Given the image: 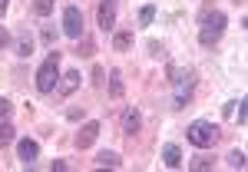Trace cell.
Masks as SVG:
<instances>
[{
    "label": "cell",
    "instance_id": "6da1fadb",
    "mask_svg": "<svg viewBox=\"0 0 248 172\" xmlns=\"http://www.w3.org/2000/svg\"><path fill=\"white\" fill-rule=\"evenodd\" d=\"M199 23H202V30H199V43H202V47H215V43L222 40V33H225V27H229V17H225L222 10L205 7L202 17H199Z\"/></svg>",
    "mask_w": 248,
    "mask_h": 172
},
{
    "label": "cell",
    "instance_id": "7a4b0ae2",
    "mask_svg": "<svg viewBox=\"0 0 248 172\" xmlns=\"http://www.w3.org/2000/svg\"><path fill=\"white\" fill-rule=\"evenodd\" d=\"M169 77L172 83H175V93H172V106L175 109H186L192 103V96H195V70H175V66H169Z\"/></svg>",
    "mask_w": 248,
    "mask_h": 172
},
{
    "label": "cell",
    "instance_id": "3957f363",
    "mask_svg": "<svg viewBox=\"0 0 248 172\" xmlns=\"http://www.w3.org/2000/svg\"><path fill=\"white\" fill-rule=\"evenodd\" d=\"M60 57H63V53L50 50V53H46V60L40 63L37 77H33V79H37V93L40 96H50L60 86Z\"/></svg>",
    "mask_w": 248,
    "mask_h": 172
},
{
    "label": "cell",
    "instance_id": "277c9868",
    "mask_svg": "<svg viewBox=\"0 0 248 172\" xmlns=\"http://www.w3.org/2000/svg\"><path fill=\"white\" fill-rule=\"evenodd\" d=\"M186 139H189L195 149H212L222 139V129L212 119H195V123H189V129H186Z\"/></svg>",
    "mask_w": 248,
    "mask_h": 172
},
{
    "label": "cell",
    "instance_id": "5b68a950",
    "mask_svg": "<svg viewBox=\"0 0 248 172\" xmlns=\"http://www.w3.org/2000/svg\"><path fill=\"white\" fill-rule=\"evenodd\" d=\"M63 37H70V40H79L83 37V10H79L77 3H70L66 10H63Z\"/></svg>",
    "mask_w": 248,
    "mask_h": 172
},
{
    "label": "cell",
    "instance_id": "8992f818",
    "mask_svg": "<svg viewBox=\"0 0 248 172\" xmlns=\"http://www.w3.org/2000/svg\"><path fill=\"white\" fill-rule=\"evenodd\" d=\"M99 129H103V126H99L96 119H86V123L79 126L77 139H73V142H77V149H79V153H83V149H90V146H93L96 139H99Z\"/></svg>",
    "mask_w": 248,
    "mask_h": 172
},
{
    "label": "cell",
    "instance_id": "52a82bcc",
    "mask_svg": "<svg viewBox=\"0 0 248 172\" xmlns=\"http://www.w3.org/2000/svg\"><path fill=\"white\" fill-rule=\"evenodd\" d=\"M96 20H99V30L103 33H113L116 30V0H103L99 10H96Z\"/></svg>",
    "mask_w": 248,
    "mask_h": 172
},
{
    "label": "cell",
    "instance_id": "ba28073f",
    "mask_svg": "<svg viewBox=\"0 0 248 172\" xmlns=\"http://www.w3.org/2000/svg\"><path fill=\"white\" fill-rule=\"evenodd\" d=\"M17 159L27 166V169H33V162L40 159V142L37 139H20L17 142Z\"/></svg>",
    "mask_w": 248,
    "mask_h": 172
},
{
    "label": "cell",
    "instance_id": "9c48e42d",
    "mask_svg": "<svg viewBox=\"0 0 248 172\" xmlns=\"http://www.w3.org/2000/svg\"><path fill=\"white\" fill-rule=\"evenodd\" d=\"M139 129H142V113H139L136 106H129V109L123 113V133H126V136H136Z\"/></svg>",
    "mask_w": 248,
    "mask_h": 172
},
{
    "label": "cell",
    "instance_id": "30bf717a",
    "mask_svg": "<svg viewBox=\"0 0 248 172\" xmlns=\"http://www.w3.org/2000/svg\"><path fill=\"white\" fill-rule=\"evenodd\" d=\"M79 70H66L63 77H60V86H57V93L60 96H70V93H77V86H79Z\"/></svg>",
    "mask_w": 248,
    "mask_h": 172
},
{
    "label": "cell",
    "instance_id": "8fae6325",
    "mask_svg": "<svg viewBox=\"0 0 248 172\" xmlns=\"http://www.w3.org/2000/svg\"><path fill=\"white\" fill-rule=\"evenodd\" d=\"M14 53H17L20 60H30V57H33V37H30L27 30H23V33L14 40Z\"/></svg>",
    "mask_w": 248,
    "mask_h": 172
},
{
    "label": "cell",
    "instance_id": "7c38bea8",
    "mask_svg": "<svg viewBox=\"0 0 248 172\" xmlns=\"http://www.w3.org/2000/svg\"><path fill=\"white\" fill-rule=\"evenodd\" d=\"M133 30H113V50L116 53H126V50H133Z\"/></svg>",
    "mask_w": 248,
    "mask_h": 172
},
{
    "label": "cell",
    "instance_id": "4fadbf2b",
    "mask_svg": "<svg viewBox=\"0 0 248 172\" xmlns=\"http://www.w3.org/2000/svg\"><path fill=\"white\" fill-rule=\"evenodd\" d=\"M162 162H166L169 169H179V166H182V149H179L175 142H166V146H162Z\"/></svg>",
    "mask_w": 248,
    "mask_h": 172
},
{
    "label": "cell",
    "instance_id": "5bb4252c",
    "mask_svg": "<svg viewBox=\"0 0 248 172\" xmlns=\"http://www.w3.org/2000/svg\"><path fill=\"white\" fill-rule=\"evenodd\" d=\"M126 83H123V70H109V99H123Z\"/></svg>",
    "mask_w": 248,
    "mask_h": 172
},
{
    "label": "cell",
    "instance_id": "9a60e30c",
    "mask_svg": "<svg viewBox=\"0 0 248 172\" xmlns=\"http://www.w3.org/2000/svg\"><path fill=\"white\" fill-rule=\"evenodd\" d=\"M96 166H99V169H119L123 159H119V153H113V149H103V153L96 156Z\"/></svg>",
    "mask_w": 248,
    "mask_h": 172
},
{
    "label": "cell",
    "instance_id": "2e32d148",
    "mask_svg": "<svg viewBox=\"0 0 248 172\" xmlns=\"http://www.w3.org/2000/svg\"><path fill=\"white\" fill-rule=\"evenodd\" d=\"M14 139H17V129L10 126V119H0V149H3V146H10Z\"/></svg>",
    "mask_w": 248,
    "mask_h": 172
},
{
    "label": "cell",
    "instance_id": "e0dca14e",
    "mask_svg": "<svg viewBox=\"0 0 248 172\" xmlns=\"http://www.w3.org/2000/svg\"><path fill=\"white\" fill-rule=\"evenodd\" d=\"M57 37H60L57 27H40V40H43V47H46V50H53V47H57Z\"/></svg>",
    "mask_w": 248,
    "mask_h": 172
},
{
    "label": "cell",
    "instance_id": "ac0fdd59",
    "mask_svg": "<svg viewBox=\"0 0 248 172\" xmlns=\"http://www.w3.org/2000/svg\"><path fill=\"white\" fill-rule=\"evenodd\" d=\"M212 166H215V159H209V156H192V162H189L192 172H209Z\"/></svg>",
    "mask_w": 248,
    "mask_h": 172
},
{
    "label": "cell",
    "instance_id": "d6986e66",
    "mask_svg": "<svg viewBox=\"0 0 248 172\" xmlns=\"http://www.w3.org/2000/svg\"><path fill=\"white\" fill-rule=\"evenodd\" d=\"M225 162H229L232 169H245V153H242V149H232V153L225 156Z\"/></svg>",
    "mask_w": 248,
    "mask_h": 172
},
{
    "label": "cell",
    "instance_id": "ffe728a7",
    "mask_svg": "<svg viewBox=\"0 0 248 172\" xmlns=\"http://www.w3.org/2000/svg\"><path fill=\"white\" fill-rule=\"evenodd\" d=\"M155 20V3H146L142 10H139V27H149Z\"/></svg>",
    "mask_w": 248,
    "mask_h": 172
},
{
    "label": "cell",
    "instance_id": "44dd1931",
    "mask_svg": "<svg viewBox=\"0 0 248 172\" xmlns=\"http://www.w3.org/2000/svg\"><path fill=\"white\" fill-rule=\"evenodd\" d=\"M33 14L37 17H50L53 14V0H33Z\"/></svg>",
    "mask_w": 248,
    "mask_h": 172
},
{
    "label": "cell",
    "instance_id": "7402d4cb",
    "mask_svg": "<svg viewBox=\"0 0 248 172\" xmlns=\"http://www.w3.org/2000/svg\"><path fill=\"white\" fill-rule=\"evenodd\" d=\"M149 57H153V60H162V57H166V43H159V40H149Z\"/></svg>",
    "mask_w": 248,
    "mask_h": 172
},
{
    "label": "cell",
    "instance_id": "603a6c76",
    "mask_svg": "<svg viewBox=\"0 0 248 172\" xmlns=\"http://www.w3.org/2000/svg\"><path fill=\"white\" fill-rule=\"evenodd\" d=\"M79 57H93V40L79 37Z\"/></svg>",
    "mask_w": 248,
    "mask_h": 172
},
{
    "label": "cell",
    "instance_id": "cb8c5ba5",
    "mask_svg": "<svg viewBox=\"0 0 248 172\" xmlns=\"http://www.w3.org/2000/svg\"><path fill=\"white\" fill-rule=\"evenodd\" d=\"M103 83H106V70L96 63V66H93V86H103Z\"/></svg>",
    "mask_w": 248,
    "mask_h": 172
},
{
    "label": "cell",
    "instance_id": "d4e9b609",
    "mask_svg": "<svg viewBox=\"0 0 248 172\" xmlns=\"http://www.w3.org/2000/svg\"><path fill=\"white\" fill-rule=\"evenodd\" d=\"M10 109H14V103L7 96H0V119H10Z\"/></svg>",
    "mask_w": 248,
    "mask_h": 172
},
{
    "label": "cell",
    "instance_id": "484cf974",
    "mask_svg": "<svg viewBox=\"0 0 248 172\" xmlns=\"http://www.w3.org/2000/svg\"><path fill=\"white\" fill-rule=\"evenodd\" d=\"M10 43H14L10 30H7V27H0V50H3V47H10Z\"/></svg>",
    "mask_w": 248,
    "mask_h": 172
},
{
    "label": "cell",
    "instance_id": "4316f807",
    "mask_svg": "<svg viewBox=\"0 0 248 172\" xmlns=\"http://www.w3.org/2000/svg\"><path fill=\"white\" fill-rule=\"evenodd\" d=\"M70 169V162L66 159H53V172H66Z\"/></svg>",
    "mask_w": 248,
    "mask_h": 172
},
{
    "label": "cell",
    "instance_id": "83f0119b",
    "mask_svg": "<svg viewBox=\"0 0 248 172\" xmlns=\"http://www.w3.org/2000/svg\"><path fill=\"white\" fill-rule=\"evenodd\" d=\"M235 106H238V123H245V99H238Z\"/></svg>",
    "mask_w": 248,
    "mask_h": 172
},
{
    "label": "cell",
    "instance_id": "f1b7e54d",
    "mask_svg": "<svg viewBox=\"0 0 248 172\" xmlns=\"http://www.w3.org/2000/svg\"><path fill=\"white\" fill-rule=\"evenodd\" d=\"M235 103H238V99H232V103H225V106H222V113H225V116H232V113H235Z\"/></svg>",
    "mask_w": 248,
    "mask_h": 172
},
{
    "label": "cell",
    "instance_id": "f546056e",
    "mask_svg": "<svg viewBox=\"0 0 248 172\" xmlns=\"http://www.w3.org/2000/svg\"><path fill=\"white\" fill-rule=\"evenodd\" d=\"M66 119H73V123H77V119H83V109H70V113H66Z\"/></svg>",
    "mask_w": 248,
    "mask_h": 172
},
{
    "label": "cell",
    "instance_id": "4dcf8cb0",
    "mask_svg": "<svg viewBox=\"0 0 248 172\" xmlns=\"http://www.w3.org/2000/svg\"><path fill=\"white\" fill-rule=\"evenodd\" d=\"M7 7H10V0H0V14H7Z\"/></svg>",
    "mask_w": 248,
    "mask_h": 172
}]
</instances>
